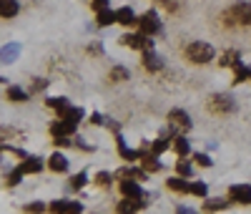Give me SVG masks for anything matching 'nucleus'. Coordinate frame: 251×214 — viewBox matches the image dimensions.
Returning a JSON list of instances; mask_svg holds the SVG:
<instances>
[{"label":"nucleus","mask_w":251,"mask_h":214,"mask_svg":"<svg viewBox=\"0 0 251 214\" xmlns=\"http://www.w3.org/2000/svg\"><path fill=\"white\" fill-rule=\"evenodd\" d=\"M186 56H188V61H194V63H208L214 58V48L208 46V43H203V40H194L191 46H186Z\"/></svg>","instance_id":"1"},{"label":"nucleus","mask_w":251,"mask_h":214,"mask_svg":"<svg viewBox=\"0 0 251 214\" xmlns=\"http://www.w3.org/2000/svg\"><path fill=\"white\" fill-rule=\"evenodd\" d=\"M228 18L226 23H239V26H251V3H236L231 10H226Z\"/></svg>","instance_id":"2"},{"label":"nucleus","mask_w":251,"mask_h":214,"mask_svg":"<svg viewBox=\"0 0 251 214\" xmlns=\"http://www.w3.org/2000/svg\"><path fill=\"white\" fill-rule=\"evenodd\" d=\"M208 109L216 111V114H231V111L236 109V103H234V98H231V96H226V93H216V96L208 98Z\"/></svg>","instance_id":"3"},{"label":"nucleus","mask_w":251,"mask_h":214,"mask_svg":"<svg viewBox=\"0 0 251 214\" xmlns=\"http://www.w3.org/2000/svg\"><path fill=\"white\" fill-rule=\"evenodd\" d=\"M138 26H141V33H146V35H156V33L161 31V23H158V15H156L153 10H149V13H143V18L138 20Z\"/></svg>","instance_id":"4"},{"label":"nucleus","mask_w":251,"mask_h":214,"mask_svg":"<svg viewBox=\"0 0 251 214\" xmlns=\"http://www.w3.org/2000/svg\"><path fill=\"white\" fill-rule=\"evenodd\" d=\"M169 123H171V134L176 131V128H181V131H188V128H191V119H188V114L181 111V109H174L169 114Z\"/></svg>","instance_id":"5"},{"label":"nucleus","mask_w":251,"mask_h":214,"mask_svg":"<svg viewBox=\"0 0 251 214\" xmlns=\"http://www.w3.org/2000/svg\"><path fill=\"white\" fill-rule=\"evenodd\" d=\"M228 197L236 204H251V186L249 184H234L228 189Z\"/></svg>","instance_id":"6"},{"label":"nucleus","mask_w":251,"mask_h":214,"mask_svg":"<svg viewBox=\"0 0 251 214\" xmlns=\"http://www.w3.org/2000/svg\"><path fill=\"white\" fill-rule=\"evenodd\" d=\"M75 126H78V123H73V121H68V119H60V121H55V123L50 126V134H53V139H58V136H73Z\"/></svg>","instance_id":"7"},{"label":"nucleus","mask_w":251,"mask_h":214,"mask_svg":"<svg viewBox=\"0 0 251 214\" xmlns=\"http://www.w3.org/2000/svg\"><path fill=\"white\" fill-rule=\"evenodd\" d=\"M121 191L126 197H136V199H146V191L138 186V182H131V177L126 179V182H121Z\"/></svg>","instance_id":"8"},{"label":"nucleus","mask_w":251,"mask_h":214,"mask_svg":"<svg viewBox=\"0 0 251 214\" xmlns=\"http://www.w3.org/2000/svg\"><path fill=\"white\" fill-rule=\"evenodd\" d=\"M50 212H83V204L68 202V199H58V202H50Z\"/></svg>","instance_id":"9"},{"label":"nucleus","mask_w":251,"mask_h":214,"mask_svg":"<svg viewBox=\"0 0 251 214\" xmlns=\"http://www.w3.org/2000/svg\"><path fill=\"white\" fill-rule=\"evenodd\" d=\"M169 189H174V191H178V194H191V184H186V177H171L169 182Z\"/></svg>","instance_id":"10"},{"label":"nucleus","mask_w":251,"mask_h":214,"mask_svg":"<svg viewBox=\"0 0 251 214\" xmlns=\"http://www.w3.org/2000/svg\"><path fill=\"white\" fill-rule=\"evenodd\" d=\"M146 207V199H136V197H126L121 204H118V212H138Z\"/></svg>","instance_id":"11"},{"label":"nucleus","mask_w":251,"mask_h":214,"mask_svg":"<svg viewBox=\"0 0 251 214\" xmlns=\"http://www.w3.org/2000/svg\"><path fill=\"white\" fill-rule=\"evenodd\" d=\"M143 66L149 68V71H161L163 68V61L153 51H143Z\"/></svg>","instance_id":"12"},{"label":"nucleus","mask_w":251,"mask_h":214,"mask_svg":"<svg viewBox=\"0 0 251 214\" xmlns=\"http://www.w3.org/2000/svg\"><path fill=\"white\" fill-rule=\"evenodd\" d=\"M48 103V109H53V111H58V116H63L68 109H71V101L68 98H63V96H55V98H48L46 101Z\"/></svg>","instance_id":"13"},{"label":"nucleus","mask_w":251,"mask_h":214,"mask_svg":"<svg viewBox=\"0 0 251 214\" xmlns=\"http://www.w3.org/2000/svg\"><path fill=\"white\" fill-rule=\"evenodd\" d=\"M116 141H118V154H121L123 159H128V161L141 159V154H143V152H133V149H128V146H126V141H123L121 136H116Z\"/></svg>","instance_id":"14"},{"label":"nucleus","mask_w":251,"mask_h":214,"mask_svg":"<svg viewBox=\"0 0 251 214\" xmlns=\"http://www.w3.org/2000/svg\"><path fill=\"white\" fill-rule=\"evenodd\" d=\"M116 20H118L121 26H133V23H138L131 8H118V10H116Z\"/></svg>","instance_id":"15"},{"label":"nucleus","mask_w":251,"mask_h":214,"mask_svg":"<svg viewBox=\"0 0 251 214\" xmlns=\"http://www.w3.org/2000/svg\"><path fill=\"white\" fill-rule=\"evenodd\" d=\"M156 156H158V154H149V152L143 149L141 161H143V169H146V171H158V169H161V161H158Z\"/></svg>","instance_id":"16"},{"label":"nucleus","mask_w":251,"mask_h":214,"mask_svg":"<svg viewBox=\"0 0 251 214\" xmlns=\"http://www.w3.org/2000/svg\"><path fill=\"white\" fill-rule=\"evenodd\" d=\"M0 15H3L5 20L15 18L18 15V3L15 0H0Z\"/></svg>","instance_id":"17"},{"label":"nucleus","mask_w":251,"mask_h":214,"mask_svg":"<svg viewBox=\"0 0 251 214\" xmlns=\"http://www.w3.org/2000/svg\"><path fill=\"white\" fill-rule=\"evenodd\" d=\"M111 23H118L116 20V10H111V8H103V10H98V26H111Z\"/></svg>","instance_id":"18"},{"label":"nucleus","mask_w":251,"mask_h":214,"mask_svg":"<svg viewBox=\"0 0 251 214\" xmlns=\"http://www.w3.org/2000/svg\"><path fill=\"white\" fill-rule=\"evenodd\" d=\"M20 166H23V171H25V174H38V171L40 169H43V161H40V159H35V156H28L23 164H20Z\"/></svg>","instance_id":"19"},{"label":"nucleus","mask_w":251,"mask_h":214,"mask_svg":"<svg viewBox=\"0 0 251 214\" xmlns=\"http://www.w3.org/2000/svg\"><path fill=\"white\" fill-rule=\"evenodd\" d=\"M48 164H50V169H53V171H66V169H68L66 156L58 154V152H55V154H50V161H48Z\"/></svg>","instance_id":"20"},{"label":"nucleus","mask_w":251,"mask_h":214,"mask_svg":"<svg viewBox=\"0 0 251 214\" xmlns=\"http://www.w3.org/2000/svg\"><path fill=\"white\" fill-rule=\"evenodd\" d=\"M118 177H121V179H128V177H131V179L143 182V179H146V169H143V171H141V169H121Z\"/></svg>","instance_id":"21"},{"label":"nucleus","mask_w":251,"mask_h":214,"mask_svg":"<svg viewBox=\"0 0 251 214\" xmlns=\"http://www.w3.org/2000/svg\"><path fill=\"white\" fill-rule=\"evenodd\" d=\"M8 98L15 101V103H25L28 101V93L23 89H18V86H10V89H8Z\"/></svg>","instance_id":"22"},{"label":"nucleus","mask_w":251,"mask_h":214,"mask_svg":"<svg viewBox=\"0 0 251 214\" xmlns=\"http://www.w3.org/2000/svg\"><path fill=\"white\" fill-rule=\"evenodd\" d=\"M239 58H241V56H239V51H226V53H224V58H221V66H226V68L231 66V68H234V66H239V63H241Z\"/></svg>","instance_id":"23"},{"label":"nucleus","mask_w":251,"mask_h":214,"mask_svg":"<svg viewBox=\"0 0 251 214\" xmlns=\"http://www.w3.org/2000/svg\"><path fill=\"white\" fill-rule=\"evenodd\" d=\"M174 149H176V154H178V156H186L188 152H191V144H188L183 136H178V139L174 141Z\"/></svg>","instance_id":"24"},{"label":"nucleus","mask_w":251,"mask_h":214,"mask_svg":"<svg viewBox=\"0 0 251 214\" xmlns=\"http://www.w3.org/2000/svg\"><path fill=\"white\" fill-rule=\"evenodd\" d=\"M60 119H68V121H73V123H78L80 119H83V109H78V106H71V109L63 114Z\"/></svg>","instance_id":"25"},{"label":"nucleus","mask_w":251,"mask_h":214,"mask_svg":"<svg viewBox=\"0 0 251 214\" xmlns=\"http://www.w3.org/2000/svg\"><path fill=\"white\" fill-rule=\"evenodd\" d=\"M234 71H236V83H244L246 78H251V68H246V66H241V63H239V66H234Z\"/></svg>","instance_id":"26"},{"label":"nucleus","mask_w":251,"mask_h":214,"mask_svg":"<svg viewBox=\"0 0 251 214\" xmlns=\"http://www.w3.org/2000/svg\"><path fill=\"white\" fill-rule=\"evenodd\" d=\"M18 53H20L18 46H5V48H3V63H13Z\"/></svg>","instance_id":"27"},{"label":"nucleus","mask_w":251,"mask_h":214,"mask_svg":"<svg viewBox=\"0 0 251 214\" xmlns=\"http://www.w3.org/2000/svg\"><path fill=\"white\" fill-rule=\"evenodd\" d=\"M226 207H228V202H224V199H211V202L203 204L206 212H219V209H226Z\"/></svg>","instance_id":"28"},{"label":"nucleus","mask_w":251,"mask_h":214,"mask_svg":"<svg viewBox=\"0 0 251 214\" xmlns=\"http://www.w3.org/2000/svg\"><path fill=\"white\" fill-rule=\"evenodd\" d=\"M128 76H131V73L126 71L123 66H116V68L111 71V81H128Z\"/></svg>","instance_id":"29"},{"label":"nucleus","mask_w":251,"mask_h":214,"mask_svg":"<svg viewBox=\"0 0 251 214\" xmlns=\"http://www.w3.org/2000/svg\"><path fill=\"white\" fill-rule=\"evenodd\" d=\"M23 174H25V171H23V166H18V169H13L10 174H8V184H10V186H15V184H18L20 179H23Z\"/></svg>","instance_id":"30"},{"label":"nucleus","mask_w":251,"mask_h":214,"mask_svg":"<svg viewBox=\"0 0 251 214\" xmlns=\"http://www.w3.org/2000/svg\"><path fill=\"white\" fill-rule=\"evenodd\" d=\"M169 146H171V144L166 141V139H156V141L151 144V152H153V154H163V152H166V149H169Z\"/></svg>","instance_id":"31"},{"label":"nucleus","mask_w":251,"mask_h":214,"mask_svg":"<svg viewBox=\"0 0 251 214\" xmlns=\"http://www.w3.org/2000/svg\"><path fill=\"white\" fill-rule=\"evenodd\" d=\"M176 169H178V174H181V177H191V171H194V169H191V164H188L183 156H181V161L176 164Z\"/></svg>","instance_id":"32"},{"label":"nucleus","mask_w":251,"mask_h":214,"mask_svg":"<svg viewBox=\"0 0 251 214\" xmlns=\"http://www.w3.org/2000/svg\"><path fill=\"white\" fill-rule=\"evenodd\" d=\"M191 194L206 197V184H203V182H194V184H191Z\"/></svg>","instance_id":"33"},{"label":"nucleus","mask_w":251,"mask_h":214,"mask_svg":"<svg viewBox=\"0 0 251 214\" xmlns=\"http://www.w3.org/2000/svg\"><path fill=\"white\" fill-rule=\"evenodd\" d=\"M86 179H88V177L83 174V171H80V174H75V177L71 179V189H80L83 184H86Z\"/></svg>","instance_id":"34"},{"label":"nucleus","mask_w":251,"mask_h":214,"mask_svg":"<svg viewBox=\"0 0 251 214\" xmlns=\"http://www.w3.org/2000/svg\"><path fill=\"white\" fill-rule=\"evenodd\" d=\"M96 182H98L100 186H108V184H111V174H108V171H100V174L96 177Z\"/></svg>","instance_id":"35"},{"label":"nucleus","mask_w":251,"mask_h":214,"mask_svg":"<svg viewBox=\"0 0 251 214\" xmlns=\"http://www.w3.org/2000/svg\"><path fill=\"white\" fill-rule=\"evenodd\" d=\"M194 159H196L201 166H211V164H214V161H211V156H206V154H196Z\"/></svg>","instance_id":"36"},{"label":"nucleus","mask_w":251,"mask_h":214,"mask_svg":"<svg viewBox=\"0 0 251 214\" xmlns=\"http://www.w3.org/2000/svg\"><path fill=\"white\" fill-rule=\"evenodd\" d=\"M46 86H48V81H43V78H35V83L30 86V91H43Z\"/></svg>","instance_id":"37"},{"label":"nucleus","mask_w":251,"mask_h":214,"mask_svg":"<svg viewBox=\"0 0 251 214\" xmlns=\"http://www.w3.org/2000/svg\"><path fill=\"white\" fill-rule=\"evenodd\" d=\"M46 204H40V202H33V204H25V212H43Z\"/></svg>","instance_id":"38"},{"label":"nucleus","mask_w":251,"mask_h":214,"mask_svg":"<svg viewBox=\"0 0 251 214\" xmlns=\"http://www.w3.org/2000/svg\"><path fill=\"white\" fill-rule=\"evenodd\" d=\"M91 5L96 10H103V8H108V0H91Z\"/></svg>","instance_id":"39"},{"label":"nucleus","mask_w":251,"mask_h":214,"mask_svg":"<svg viewBox=\"0 0 251 214\" xmlns=\"http://www.w3.org/2000/svg\"><path fill=\"white\" fill-rule=\"evenodd\" d=\"M91 123H103V119H100L98 114H93V116H91Z\"/></svg>","instance_id":"40"}]
</instances>
